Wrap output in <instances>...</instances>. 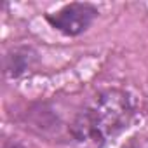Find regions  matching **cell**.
<instances>
[{"label": "cell", "mask_w": 148, "mask_h": 148, "mask_svg": "<svg viewBox=\"0 0 148 148\" xmlns=\"http://www.w3.org/2000/svg\"><path fill=\"white\" fill-rule=\"evenodd\" d=\"M98 9L87 2H71L52 14H45V21L66 37H79L98 18Z\"/></svg>", "instance_id": "2"}, {"label": "cell", "mask_w": 148, "mask_h": 148, "mask_svg": "<svg viewBox=\"0 0 148 148\" xmlns=\"http://www.w3.org/2000/svg\"><path fill=\"white\" fill-rule=\"evenodd\" d=\"M35 61V51L32 47H16L5 56V73L9 77H19L28 71Z\"/></svg>", "instance_id": "4"}, {"label": "cell", "mask_w": 148, "mask_h": 148, "mask_svg": "<svg viewBox=\"0 0 148 148\" xmlns=\"http://www.w3.org/2000/svg\"><path fill=\"white\" fill-rule=\"evenodd\" d=\"M134 117V103L124 89H105L94 94L70 122V138L80 145L101 146L122 132Z\"/></svg>", "instance_id": "1"}, {"label": "cell", "mask_w": 148, "mask_h": 148, "mask_svg": "<svg viewBox=\"0 0 148 148\" xmlns=\"http://www.w3.org/2000/svg\"><path fill=\"white\" fill-rule=\"evenodd\" d=\"M122 148H148V138H145L143 134H136L127 143H124Z\"/></svg>", "instance_id": "5"}, {"label": "cell", "mask_w": 148, "mask_h": 148, "mask_svg": "<svg viewBox=\"0 0 148 148\" xmlns=\"http://www.w3.org/2000/svg\"><path fill=\"white\" fill-rule=\"evenodd\" d=\"M26 127H30L33 132L40 136H51L59 131V119L56 117V112L51 108L49 103H37L32 106V110L26 113Z\"/></svg>", "instance_id": "3"}, {"label": "cell", "mask_w": 148, "mask_h": 148, "mask_svg": "<svg viewBox=\"0 0 148 148\" xmlns=\"http://www.w3.org/2000/svg\"><path fill=\"white\" fill-rule=\"evenodd\" d=\"M4 148H26V146L21 145V143H18V141H7L4 145Z\"/></svg>", "instance_id": "6"}]
</instances>
